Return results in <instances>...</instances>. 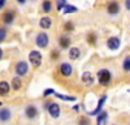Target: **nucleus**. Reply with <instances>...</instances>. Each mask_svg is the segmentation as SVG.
Wrapping results in <instances>:
<instances>
[{
    "instance_id": "obj_13",
    "label": "nucleus",
    "mask_w": 130,
    "mask_h": 125,
    "mask_svg": "<svg viewBox=\"0 0 130 125\" xmlns=\"http://www.w3.org/2000/svg\"><path fill=\"white\" fill-rule=\"evenodd\" d=\"M39 26H40L42 29H44V30L50 29V27L52 26V18L48 17V16L42 17V18L39 20Z\"/></svg>"
},
{
    "instance_id": "obj_11",
    "label": "nucleus",
    "mask_w": 130,
    "mask_h": 125,
    "mask_svg": "<svg viewBox=\"0 0 130 125\" xmlns=\"http://www.w3.org/2000/svg\"><path fill=\"white\" fill-rule=\"evenodd\" d=\"M107 100V95H103L100 99H99V102H98V106H96V108L94 110V111H91V112H89V115H91V116H98L100 112H102V108H103V104H104V102Z\"/></svg>"
},
{
    "instance_id": "obj_22",
    "label": "nucleus",
    "mask_w": 130,
    "mask_h": 125,
    "mask_svg": "<svg viewBox=\"0 0 130 125\" xmlns=\"http://www.w3.org/2000/svg\"><path fill=\"white\" fill-rule=\"evenodd\" d=\"M122 68L125 72H130V56H126L122 61Z\"/></svg>"
},
{
    "instance_id": "obj_26",
    "label": "nucleus",
    "mask_w": 130,
    "mask_h": 125,
    "mask_svg": "<svg viewBox=\"0 0 130 125\" xmlns=\"http://www.w3.org/2000/svg\"><path fill=\"white\" fill-rule=\"evenodd\" d=\"M64 30H65V31H73V30H74V25H73V22H70V21L65 22V25H64Z\"/></svg>"
},
{
    "instance_id": "obj_4",
    "label": "nucleus",
    "mask_w": 130,
    "mask_h": 125,
    "mask_svg": "<svg viewBox=\"0 0 130 125\" xmlns=\"http://www.w3.org/2000/svg\"><path fill=\"white\" fill-rule=\"evenodd\" d=\"M50 42V38H48V34L44 33V31H40V33L37 34L35 37V44L39 47V48H46L47 44Z\"/></svg>"
},
{
    "instance_id": "obj_34",
    "label": "nucleus",
    "mask_w": 130,
    "mask_h": 125,
    "mask_svg": "<svg viewBox=\"0 0 130 125\" xmlns=\"http://www.w3.org/2000/svg\"><path fill=\"white\" fill-rule=\"evenodd\" d=\"M73 110H74V111H78V110H79V106H74Z\"/></svg>"
},
{
    "instance_id": "obj_25",
    "label": "nucleus",
    "mask_w": 130,
    "mask_h": 125,
    "mask_svg": "<svg viewBox=\"0 0 130 125\" xmlns=\"http://www.w3.org/2000/svg\"><path fill=\"white\" fill-rule=\"evenodd\" d=\"M78 125H90V120L86 116H81L78 120Z\"/></svg>"
},
{
    "instance_id": "obj_33",
    "label": "nucleus",
    "mask_w": 130,
    "mask_h": 125,
    "mask_svg": "<svg viewBox=\"0 0 130 125\" xmlns=\"http://www.w3.org/2000/svg\"><path fill=\"white\" fill-rule=\"evenodd\" d=\"M17 3H20L21 5H24V4L26 3V0H18V2H17Z\"/></svg>"
},
{
    "instance_id": "obj_6",
    "label": "nucleus",
    "mask_w": 130,
    "mask_h": 125,
    "mask_svg": "<svg viewBox=\"0 0 130 125\" xmlns=\"http://www.w3.org/2000/svg\"><path fill=\"white\" fill-rule=\"evenodd\" d=\"M46 108L48 110V112H50V115H51V117L57 119V117L60 116L61 110H60V106H59L57 103H46Z\"/></svg>"
},
{
    "instance_id": "obj_20",
    "label": "nucleus",
    "mask_w": 130,
    "mask_h": 125,
    "mask_svg": "<svg viewBox=\"0 0 130 125\" xmlns=\"http://www.w3.org/2000/svg\"><path fill=\"white\" fill-rule=\"evenodd\" d=\"M107 116H108V113H107L105 111H103V112H100L99 115H98V119H96V122H98V125H100L103 121H105Z\"/></svg>"
},
{
    "instance_id": "obj_2",
    "label": "nucleus",
    "mask_w": 130,
    "mask_h": 125,
    "mask_svg": "<svg viewBox=\"0 0 130 125\" xmlns=\"http://www.w3.org/2000/svg\"><path fill=\"white\" fill-rule=\"evenodd\" d=\"M42 59H43V56H42V54L39 51H37V50L30 51V54H29V63L34 68H38V67L42 65Z\"/></svg>"
},
{
    "instance_id": "obj_24",
    "label": "nucleus",
    "mask_w": 130,
    "mask_h": 125,
    "mask_svg": "<svg viewBox=\"0 0 130 125\" xmlns=\"http://www.w3.org/2000/svg\"><path fill=\"white\" fill-rule=\"evenodd\" d=\"M75 10H77V8H75L74 5H67V7H65L64 8V10H62V12H64V14H69V13H72V12H75Z\"/></svg>"
},
{
    "instance_id": "obj_8",
    "label": "nucleus",
    "mask_w": 130,
    "mask_h": 125,
    "mask_svg": "<svg viewBox=\"0 0 130 125\" xmlns=\"http://www.w3.org/2000/svg\"><path fill=\"white\" fill-rule=\"evenodd\" d=\"M14 18H16V12L13 9H8L7 12L3 14V24L4 25H12L13 24V21H14Z\"/></svg>"
},
{
    "instance_id": "obj_29",
    "label": "nucleus",
    "mask_w": 130,
    "mask_h": 125,
    "mask_svg": "<svg viewBox=\"0 0 130 125\" xmlns=\"http://www.w3.org/2000/svg\"><path fill=\"white\" fill-rule=\"evenodd\" d=\"M60 57V52L57 51V50H53L52 52H51V59L52 60H57Z\"/></svg>"
},
{
    "instance_id": "obj_17",
    "label": "nucleus",
    "mask_w": 130,
    "mask_h": 125,
    "mask_svg": "<svg viewBox=\"0 0 130 125\" xmlns=\"http://www.w3.org/2000/svg\"><path fill=\"white\" fill-rule=\"evenodd\" d=\"M81 56V50L78 47H72L69 50V59L70 60H77Z\"/></svg>"
},
{
    "instance_id": "obj_19",
    "label": "nucleus",
    "mask_w": 130,
    "mask_h": 125,
    "mask_svg": "<svg viewBox=\"0 0 130 125\" xmlns=\"http://www.w3.org/2000/svg\"><path fill=\"white\" fill-rule=\"evenodd\" d=\"M42 9H43V12H44V13H50L51 10H52V3L48 2V0L43 2L42 3Z\"/></svg>"
},
{
    "instance_id": "obj_36",
    "label": "nucleus",
    "mask_w": 130,
    "mask_h": 125,
    "mask_svg": "<svg viewBox=\"0 0 130 125\" xmlns=\"http://www.w3.org/2000/svg\"><path fill=\"white\" fill-rule=\"evenodd\" d=\"M113 125H116V124H113Z\"/></svg>"
},
{
    "instance_id": "obj_12",
    "label": "nucleus",
    "mask_w": 130,
    "mask_h": 125,
    "mask_svg": "<svg viewBox=\"0 0 130 125\" xmlns=\"http://www.w3.org/2000/svg\"><path fill=\"white\" fill-rule=\"evenodd\" d=\"M107 12L109 13L111 16H116L118 12H120V5H118V3L117 2L109 3V4H108V7H107Z\"/></svg>"
},
{
    "instance_id": "obj_14",
    "label": "nucleus",
    "mask_w": 130,
    "mask_h": 125,
    "mask_svg": "<svg viewBox=\"0 0 130 125\" xmlns=\"http://www.w3.org/2000/svg\"><path fill=\"white\" fill-rule=\"evenodd\" d=\"M10 83H8L7 81H0V95L2 97H5L9 94L10 91Z\"/></svg>"
},
{
    "instance_id": "obj_16",
    "label": "nucleus",
    "mask_w": 130,
    "mask_h": 125,
    "mask_svg": "<svg viewBox=\"0 0 130 125\" xmlns=\"http://www.w3.org/2000/svg\"><path fill=\"white\" fill-rule=\"evenodd\" d=\"M82 82L85 83V85H87V86H91L94 83V77H92V74L90 72H85L82 74Z\"/></svg>"
},
{
    "instance_id": "obj_21",
    "label": "nucleus",
    "mask_w": 130,
    "mask_h": 125,
    "mask_svg": "<svg viewBox=\"0 0 130 125\" xmlns=\"http://www.w3.org/2000/svg\"><path fill=\"white\" fill-rule=\"evenodd\" d=\"M7 35H8V30H7V27H5V26H2V27H0V43L5 40Z\"/></svg>"
},
{
    "instance_id": "obj_30",
    "label": "nucleus",
    "mask_w": 130,
    "mask_h": 125,
    "mask_svg": "<svg viewBox=\"0 0 130 125\" xmlns=\"http://www.w3.org/2000/svg\"><path fill=\"white\" fill-rule=\"evenodd\" d=\"M52 94H55V90H53V89H46L44 92H43V97L47 98L48 95H52Z\"/></svg>"
},
{
    "instance_id": "obj_7",
    "label": "nucleus",
    "mask_w": 130,
    "mask_h": 125,
    "mask_svg": "<svg viewBox=\"0 0 130 125\" xmlns=\"http://www.w3.org/2000/svg\"><path fill=\"white\" fill-rule=\"evenodd\" d=\"M10 120H12V110L7 107H2L0 108V122L5 124V122H9Z\"/></svg>"
},
{
    "instance_id": "obj_1",
    "label": "nucleus",
    "mask_w": 130,
    "mask_h": 125,
    "mask_svg": "<svg viewBox=\"0 0 130 125\" xmlns=\"http://www.w3.org/2000/svg\"><path fill=\"white\" fill-rule=\"evenodd\" d=\"M96 77H98V81H99L100 85H104V86H105V85H108V83L111 82V80H112V73L108 70V69L103 68V69L98 70Z\"/></svg>"
},
{
    "instance_id": "obj_35",
    "label": "nucleus",
    "mask_w": 130,
    "mask_h": 125,
    "mask_svg": "<svg viewBox=\"0 0 130 125\" xmlns=\"http://www.w3.org/2000/svg\"><path fill=\"white\" fill-rule=\"evenodd\" d=\"M2 57H3V50L0 48V60H2Z\"/></svg>"
},
{
    "instance_id": "obj_28",
    "label": "nucleus",
    "mask_w": 130,
    "mask_h": 125,
    "mask_svg": "<svg viewBox=\"0 0 130 125\" xmlns=\"http://www.w3.org/2000/svg\"><path fill=\"white\" fill-rule=\"evenodd\" d=\"M68 5V3L65 2V0H61V2H57V10H64V8Z\"/></svg>"
},
{
    "instance_id": "obj_10",
    "label": "nucleus",
    "mask_w": 130,
    "mask_h": 125,
    "mask_svg": "<svg viewBox=\"0 0 130 125\" xmlns=\"http://www.w3.org/2000/svg\"><path fill=\"white\" fill-rule=\"evenodd\" d=\"M60 72H61V74L64 77H70L72 73H73L72 64H69V63H62V64L60 65Z\"/></svg>"
},
{
    "instance_id": "obj_3",
    "label": "nucleus",
    "mask_w": 130,
    "mask_h": 125,
    "mask_svg": "<svg viewBox=\"0 0 130 125\" xmlns=\"http://www.w3.org/2000/svg\"><path fill=\"white\" fill-rule=\"evenodd\" d=\"M24 115L27 120H35L39 116V110L37 108L35 104H27L24 110Z\"/></svg>"
},
{
    "instance_id": "obj_5",
    "label": "nucleus",
    "mask_w": 130,
    "mask_h": 125,
    "mask_svg": "<svg viewBox=\"0 0 130 125\" xmlns=\"http://www.w3.org/2000/svg\"><path fill=\"white\" fill-rule=\"evenodd\" d=\"M14 70H16V74H17V77H24V76H26L27 74V72H29V64L26 61H24V60H21V61H18L17 64H16V67H14Z\"/></svg>"
},
{
    "instance_id": "obj_31",
    "label": "nucleus",
    "mask_w": 130,
    "mask_h": 125,
    "mask_svg": "<svg viewBox=\"0 0 130 125\" xmlns=\"http://www.w3.org/2000/svg\"><path fill=\"white\" fill-rule=\"evenodd\" d=\"M5 4H7L5 0H0V9H3V8L5 7Z\"/></svg>"
},
{
    "instance_id": "obj_15",
    "label": "nucleus",
    "mask_w": 130,
    "mask_h": 125,
    "mask_svg": "<svg viewBox=\"0 0 130 125\" xmlns=\"http://www.w3.org/2000/svg\"><path fill=\"white\" fill-rule=\"evenodd\" d=\"M57 42H59V46H60L61 48H68V47L70 46V43H72V40H70V38H69L68 35H61V37H59Z\"/></svg>"
},
{
    "instance_id": "obj_18",
    "label": "nucleus",
    "mask_w": 130,
    "mask_h": 125,
    "mask_svg": "<svg viewBox=\"0 0 130 125\" xmlns=\"http://www.w3.org/2000/svg\"><path fill=\"white\" fill-rule=\"evenodd\" d=\"M10 87H12L13 90H16V91L21 90V87H22V81H21V78L20 77H14L12 80V83H10Z\"/></svg>"
},
{
    "instance_id": "obj_27",
    "label": "nucleus",
    "mask_w": 130,
    "mask_h": 125,
    "mask_svg": "<svg viewBox=\"0 0 130 125\" xmlns=\"http://www.w3.org/2000/svg\"><path fill=\"white\" fill-rule=\"evenodd\" d=\"M56 97L62 99V100H75L77 99L75 97H68V95H62V94H56Z\"/></svg>"
},
{
    "instance_id": "obj_23",
    "label": "nucleus",
    "mask_w": 130,
    "mask_h": 125,
    "mask_svg": "<svg viewBox=\"0 0 130 125\" xmlns=\"http://www.w3.org/2000/svg\"><path fill=\"white\" fill-rule=\"evenodd\" d=\"M87 42H89V44L95 46L96 44V34H94V33L87 34Z\"/></svg>"
},
{
    "instance_id": "obj_32",
    "label": "nucleus",
    "mask_w": 130,
    "mask_h": 125,
    "mask_svg": "<svg viewBox=\"0 0 130 125\" xmlns=\"http://www.w3.org/2000/svg\"><path fill=\"white\" fill-rule=\"evenodd\" d=\"M125 7H126V9L130 10V0H126V2H125Z\"/></svg>"
},
{
    "instance_id": "obj_9",
    "label": "nucleus",
    "mask_w": 130,
    "mask_h": 125,
    "mask_svg": "<svg viewBox=\"0 0 130 125\" xmlns=\"http://www.w3.org/2000/svg\"><path fill=\"white\" fill-rule=\"evenodd\" d=\"M120 44H121V40L120 38H117V37H111V38H108L107 40V47L112 50V51H116L120 48Z\"/></svg>"
}]
</instances>
